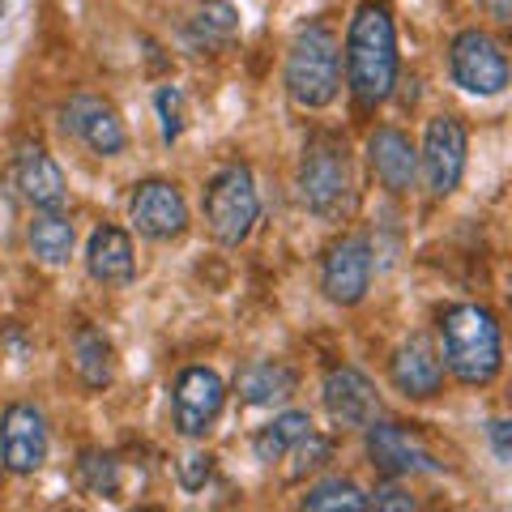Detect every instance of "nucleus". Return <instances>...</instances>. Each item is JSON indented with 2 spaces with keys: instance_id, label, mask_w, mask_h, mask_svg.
I'll list each match as a JSON object with an SVG mask.
<instances>
[{
  "instance_id": "nucleus-1",
  "label": "nucleus",
  "mask_w": 512,
  "mask_h": 512,
  "mask_svg": "<svg viewBox=\"0 0 512 512\" xmlns=\"http://www.w3.org/2000/svg\"><path fill=\"white\" fill-rule=\"evenodd\" d=\"M397 26L389 5L363 0L346 30V86L359 107H380L397 86Z\"/></svg>"
},
{
  "instance_id": "nucleus-2",
  "label": "nucleus",
  "mask_w": 512,
  "mask_h": 512,
  "mask_svg": "<svg viewBox=\"0 0 512 512\" xmlns=\"http://www.w3.org/2000/svg\"><path fill=\"white\" fill-rule=\"evenodd\" d=\"M440 359L461 384L487 389L504 367V329L487 303H453L440 312Z\"/></svg>"
},
{
  "instance_id": "nucleus-3",
  "label": "nucleus",
  "mask_w": 512,
  "mask_h": 512,
  "mask_svg": "<svg viewBox=\"0 0 512 512\" xmlns=\"http://www.w3.org/2000/svg\"><path fill=\"white\" fill-rule=\"evenodd\" d=\"M299 201L320 222H342L355 210V175H350L346 141L316 133L299 158Z\"/></svg>"
},
{
  "instance_id": "nucleus-4",
  "label": "nucleus",
  "mask_w": 512,
  "mask_h": 512,
  "mask_svg": "<svg viewBox=\"0 0 512 512\" xmlns=\"http://www.w3.org/2000/svg\"><path fill=\"white\" fill-rule=\"evenodd\" d=\"M286 94L291 103H299L303 111H320L338 99L342 90V47H338V35L325 26V22H312L303 26L291 52H286Z\"/></svg>"
},
{
  "instance_id": "nucleus-5",
  "label": "nucleus",
  "mask_w": 512,
  "mask_h": 512,
  "mask_svg": "<svg viewBox=\"0 0 512 512\" xmlns=\"http://www.w3.org/2000/svg\"><path fill=\"white\" fill-rule=\"evenodd\" d=\"M205 210V227L218 239L222 248H239L252 235L256 218H261V192L244 163H227L210 184H205L201 197Z\"/></svg>"
},
{
  "instance_id": "nucleus-6",
  "label": "nucleus",
  "mask_w": 512,
  "mask_h": 512,
  "mask_svg": "<svg viewBox=\"0 0 512 512\" xmlns=\"http://www.w3.org/2000/svg\"><path fill=\"white\" fill-rule=\"evenodd\" d=\"M448 73L466 94H504L508 90V52L500 39H491L487 30H457L448 43Z\"/></svg>"
},
{
  "instance_id": "nucleus-7",
  "label": "nucleus",
  "mask_w": 512,
  "mask_h": 512,
  "mask_svg": "<svg viewBox=\"0 0 512 512\" xmlns=\"http://www.w3.org/2000/svg\"><path fill=\"white\" fill-rule=\"evenodd\" d=\"M222 406H227V384H222V376L214 367H184V372L175 376L171 419H175V431H180L184 440L210 436Z\"/></svg>"
},
{
  "instance_id": "nucleus-8",
  "label": "nucleus",
  "mask_w": 512,
  "mask_h": 512,
  "mask_svg": "<svg viewBox=\"0 0 512 512\" xmlns=\"http://www.w3.org/2000/svg\"><path fill=\"white\" fill-rule=\"evenodd\" d=\"M363 448L367 461L384 474V478H410V474H444V461L431 453L427 444H419L402 423H384L372 419L363 427Z\"/></svg>"
},
{
  "instance_id": "nucleus-9",
  "label": "nucleus",
  "mask_w": 512,
  "mask_h": 512,
  "mask_svg": "<svg viewBox=\"0 0 512 512\" xmlns=\"http://www.w3.org/2000/svg\"><path fill=\"white\" fill-rule=\"evenodd\" d=\"M466 150H470V133L457 116H436L427 120V137H423V180L431 188V197H448L457 192L461 175H466Z\"/></svg>"
},
{
  "instance_id": "nucleus-10",
  "label": "nucleus",
  "mask_w": 512,
  "mask_h": 512,
  "mask_svg": "<svg viewBox=\"0 0 512 512\" xmlns=\"http://www.w3.org/2000/svg\"><path fill=\"white\" fill-rule=\"evenodd\" d=\"M47 461V419L39 406L13 402L0 410V470L30 478Z\"/></svg>"
},
{
  "instance_id": "nucleus-11",
  "label": "nucleus",
  "mask_w": 512,
  "mask_h": 512,
  "mask_svg": "<svg viewBox=\"0 0 512 512\" xmlns=\"http://www.w3.org/2000/svg\"><path fill=\"white\" fill-rule=\"evenodd\" d=\"M128 218H133L137 235L167 244L188 231V201L171 180H141L128 197Z\"/></svg>"
},
{
  "instance_id": "nucleus-12",
  "label": "nucleus",
  "mask_w": 512,
  "mask_h": 512,
  "mask_svg": "<svg viewBox=\"0 0 512 512\" xmlns=\"http://www.w3.org/2000/svg\"><path fill=\"white\" fill-rule=\"evenodd\" d=\"M372 286V244L363 235L338 239L320 261V291L338 308H355Z\"/></svg>"
},
{
  "instance_id": "nucleus-13",
  "label": "nucleus",
  "mask_w": 512,
  "mask_h": 512,
  "mask_svg": "<svg viewBox=\"0 0 512 512\" xmlns=\"http://www.w3.org/2000/svg\"><path fill=\"white\" fill-rule=\"evenodd\" d=\"M60 128L99 158H116L128 146V133H124V120L116 116V107L94 99V94H73V99L60 107Z\"/></svg>"
},
{
  "instance_id": "nucleus-14",
  "label": "nucleus",
  "mask_w": 512,
  "mask_h": 512,
  "mask_svg": "<svg viewBox=\"0 0 512 512\" xmlns=\"http://www.w3.org/2000/svg\"><path fill=\"white\" fill-rule=\"evenodd\" d=\"M320 397H325V410L329 419L346 427V431H363L372 419H380V393L376 384L367 380L359 367H329L325 372V384H320Z\"/></svg>"
},
{
  "instance_id": "nucleus-15",
  "label": "nucleus",
  "mask_w": 512,
  "mask_h": 512,
  "mask_svg": "<svg viewBox=\"0 0 512 512\" xmlns=\"http://www.w3.org/2000/svg\"><path fill=\"white\" fill-rule=\"evenodd\" d=\"M367 163H372L376 180L389 192H397V197H406L414 180H419V150H414L410 137L393 124H380L376 133L367 137Z\"/></svg>"
},
{
  "instance_id": "nucleus-16",
  "label": "nucleus",
  "mask_w": 512,
  "mask_h": 512,
  "mask_svg": "<svg viewBox=\"0 0 512 512\" xmlns=\"http://www.w3.org/2000/svg\"><path fill=\"white\" fill-rule=\"evenodd\" d=\"M389 380H393L397 393L410 397V402H427V397H436L444 389V359H440V350L431 346L427 338H410L393 355Z\"/></svg>"
},
{
  "instance_id": "nucleus-17",
  "label": "nucleus",
  "mask_w": 512,
  "mask_h": 512,
  "mask_svg": "<svg viewBox=\"0 0 512 512\" xmlns=\"http://www.w3.org/2000/svg\"><path fill=\"white\" fill-rule=\"evenodd\" d=\"M13 175H18L22 197L35 205V210H64V197H69L64 171L43 146H22L18 163H13Z\"/></svg>"
},
{
  "instance_id": "nucleus-18",
  "label": "nucleus",
  "mask_w": 512,
  "mask_h": 512,
  "mask_svg": "<svg viewBox=\"0 0 512 512\" xmlns=\"http://www.w3.org/2000/svg\"><path fill=\"white\" fill-rule=\"evenodd\" d=\"M295 389H299V376L282 359H252L235 376V393L244 406H286Z\"/></svg>"
},
{
  "instance_id": "nucleus-19",
  "label": "nucleus",
  "mask_w": 512,
  "mask_h": 512,
  "mask_svg": "<svg viewBox=\"0 0 512 512\" xmlns=\"http://www.w3.org/2000/svg\"><path fill=\"white\" fill-rule=\"evenodd\" d=\"M137 269V256H133V239H128L124 227L116 222H103V227H94L90 244H86V274L103 286H120L133 278Z\"/></svg>"
},
{
  "instance_id": "nucleus-20",
  "label": "nucleus",
  "mask_w": 512,
  "mask_h": 512,
  "mask_svg": "<svg viewBox=\"0 0 512 512\" xmlns=\"http://www.w3.org/2000/svg\"><path fill=\"white\" fill-rule=\"evenodd\" d=\"M26 244L43 265H64L73 256V222L60 210H39L26 227Z\"/></svg>"
},
{
  "instance_id": "nucleus-21",
  "label": "nucleus",
  "mask_w": 512,
  "mask_h": 512,
  "mask_svg": "<svg viewBox=\"0 0 512 512\" xmlns=\"http://www.w3.org/2000/svg\"><path fill=\"white\" fill-rule=\"evenodd\" d=\"M73 367L86 389H107L116 376V359H111V342L94 325H82L73 333Z\"/></svg>"
},
{
  "instance_id": "nucleus-22",
  "label": "nucleus",
  "mask_w": 512,
  "mask_h": 512,
  "mask_svg": "<svg viewBox=\"0 0 512 512\" xmlns=\"http://www.w3.org/2000/svg\"><path fill=\"white\" fill-rule=\"evenodd\" d=\"M308 431H312V414L308 410H282V414H274V423H265L261 431H256L252 453H256V461L274 466V461L286 457V448H291L299 436H308Z\"/></svg>"
},
{
  "instance_id": "nucleus-23",
  "label": "nucleus",
  "mask_w": 512,
  "mask_h": 512,
  "mask_svg": "<svg viewBox=\"0 0 512 512\" xmlns=\"http://www.w3.org/2000/svg\"><path fill=\"white\" fill-rule=\"evenodd\" d=\"M239 30V13L227 5V0H205V5L197 9V18H192V43L197 47H222L231 43Z\"/></svg>"
},
{
  "instance_id": "nucleus-24",
  "label": "nucleus",
  "mask_w": 512,
  "mask_h": 512,
  "mask_svg": "<svg viewBox=\"0 0 512 512\" xmlns=\"http://www.w3.org/2000/svg\"><path fill=\"white\" fill-rule=\"evenodd\" d=\"M303 508H312V512H359V508H367V491L355 487L350 478H325V483L308 487Z\"/></svg>"
},
{
  "instance_id": "nucleus-25",
  "label": "nucleus",
  "mask_w": 512,
  "mask_h": 512,
  "mask_svg": "<svg viewBox=\"0 0 512 512\" xmlns=\"http://www.w3.org/2000/svg\"><path fill=\"white\" fill-rule=\"evenodd\" d=\"M286 457H291L286 483H303L308 474H320L333 461V440L320 436V431H308V436H299L291 448H286Z\"/></svg>"
},
{
  "instance_id": "nucleus-26",
  "label": "nucleus",
  "mask_w": 512,
  "mask_h": 512,
  "mask_svg": "<svg viewBox=\"0 0 512 512\" xmlns=\"http://www.w3.org/2000/svg\"><path fill=\"white\" fill-rule=\"evenodd\" d=\"M77 483H82L90 495H99V500H116L120 495V461L111 453H82L77 457Z\"/></svg>"
},
{
  "instance_id": "nucleus-27",
  "label": "nucleus",
  "mask_w": 512,
  "mask_h": 512,
  "mask_svg": "<svg viewBox=\"0 0 512 512\" xmlns=\"http://www.w3.org/2000/svg\"><path fill=\"white\" fill-rule=\"evenodd\" d=\"M154 107H158V120H163V141H180L184 133V94L175 86H158L154 94Z\"/></svg>"
},
{
  "instance_id": "nucleus-28",
  "label": "nucleus",
  "mask_w": 512,
  "mask_h": 512,
  "mask_svg": "<svg viewBox=\"0 0 512 512\" xmlns=\"http://www.w3.org/2000/svg\"><path fill=\"white\" fill-rule=\"evenodd\" d=\"M367 508H380V512H414L419 508V500L397 483V478H384V483H376V491H367Z\"/></svg>"
},
{
  "instance_id": "nucleus-29",
  "label": "nucleus",
  "mask_w": 512,
  "mask_h": 512,
  "mask_svg": "<svg viewBox=\"0 0 512 512\" xmlns=\"http://www.w3.org/2000/svg\"><path fill=\"white\" fill-rule=\"evenodd\" d=\"M210 474H214L210 453H184L180 461H175V478H180L184 491H201L205 483H210Z\"/></svg>"
},
{
  "instance_id": "nucleus-30",
  "label": "nucleus",
  "mask_w": 512,
  "mask_h": 512,
  "mask_svg": "<svg viewBox=\"0 0 512 512\" xmlns=\"http://www.w3.org/2000/svg\"><path fill=\"white\" fill-rule=\"evenodd\" d=\"M487 436H491L495 457H500L504 466H508V461H512V423H508V419H495V423L487 427Z\"/></svg>"
},
{
  "instance_id": "nucleus-31",
  "label": "nucleus",
  "mask_w": 512,
  "mask_h": 512,
  "mask_svg": "<svg viewBox=\"0 0 512 512\" xmlns=\"http://www.w3.org/2000/svg\"><path fill=\"white\" fill-rule=\"evenodd\" d=\"M495 26H512V0H478Z\"/></svg>"
},
{
  "instance_id": "nucleus-32",
  "label": "nucleus",
  "mask_w": 512,
  "mask_h": 512,
  "mask_svg": "<svg viewBox=\"0 0 512 512\" xmlns=\"http://www.w3.org/2000/svg\"><path fill=\"white\" fill-rule=\"evenodd\" d=\"M0 18H5V0H0Z\"/></svg>"
},
{
  "instance_id": "nucleus-33",
  "label": "nucleus",
  "mask_w": 512,
  "mask_h": 512,
  "mask_svg": "<svg viewBox=\"0 0 512 512\" xmlns=\"http://www.w3.org/2000/svg\"><path fill=\"white\" fill-rule=\"evenodd\" d=\"M0 483H5V470H0Z\"/></svg>"
}]
</instances>
